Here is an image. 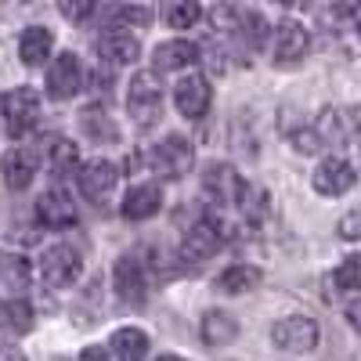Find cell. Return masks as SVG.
<instances>
[{"instance_id":"obj_1","label":"cell","mask_w":361,"mask_h":361,"mask_svg":"<svg viewBox=\"0 0 361 361\" xmlns=\"http://www.w3.org/2000/svg\"><path fill=\"white\" fill-rule=\"evenodd\" d=\"M127 112L134 116L137 127H152L163 116V83L152 69H141L130 76V90H127Z\"/></svg>"},{"instance_id":"obj_2","label":"cell","mask_w":361,"mask_h":361,"mask_svg":"<svg viewBox=\"0 0 361 361\" xmlns=\"http://www.w3.org/2000/svg\"><path fill=\"white\" fill-rule=\"evenodd\" d=\"M0 116L11 137H25L40 123V94L33 87H15L8 94H0Z\"/></svg>"},{"instance_id":"obj_3","label":"cell","mask_w":361,"mask_h":361,"mask_svg":"<svg viewBox=\"0 0 361 361\" xmlns=\"http://www.w3.org/2000/svg\"><path fill=\"white\" fill-rule=\"evenodd\" d=\"M214 25H221L224 33H235L246 51H260L267 44V29H271L257 11H246V8H217Z\"/></svg>"},{"instance_id":"obj_4","label":"cell","mask_w":361,"mask_h":361,"mask_svg":"<svg viewBox=\"0 0 361 361\" xmlns=\"http://www.w3.org/2000/svg\"><path fill=\"white\" fill-rule=\"evenodd\" d=\"M202 192L214 199L217 206H238V202L250 195L246 180L238 177V170L228 166V163H209L202 170Z\"/></svg>"},{"instance_id":"obj_5","label":"cell","mask_w":361,"mask_h":361,"mask_svg":"<svg viewBox=\"0 0 361 361\" xmlns=\"http://www.w3.org/2000/svg\"><path fill=\"white\" fill-rule=\"evenodd\" d=\"M192 163H195V148H192L188 137H180V134H170V137H163V141L152 148V166H156V173L166 177V180L185 177V173L192 170Z\"/></svg>"},{"instance_id":"obj_6","label":"cell","mask_w":361,"mask_h":361,"mask_svg":"<svg viewBox=\"0 0 361 361\" xmlns=\"http://www.w3.org/2000/svg\"><path fill=\"white\" fill-rule=\"evenodd\" d=\"M271 340H275V347L286 350V354H307V350L318 347V325L307 314H289L271 329Z\"/></svg>"},{"instance_id":"obj_7","label":"cell","mask_w":361,"mask_h":361,"mask_svg":"<svg viewBox=\"0 0 361 361\" xmlns=\"http://www.w3.org/2000/svg\"><path fill=\"white\" fill-rule=\"evenodd\" d=\"M83 271V260L73 246H51L44 250V260H40V275L51 289H69Z\"/></svg>"},{"instance_id":"obj_8","label":"cell","mask_w":361,"mask_h":361,"mask_svg":"<svg viewBox=\"0 0 361 361\" xmlns=\"http://www.w3.org/2000/svg\"><path fill=\"white\" fill-rule=\"evenodd\" d=\"M221 243H224V231L214 224V221H199V224H192L188 228V235H185V243H180V264H192V267H199V264H206L209 257H214L217 250H221Z\"/></svg>"},{"instance_id":"obj_9","label":"cell","mask_w":361,"mask_h":361,"mask_svg":"<svg viewBox=\"0 0 361 361\" xmlns=\"http://www.w3.org/2000/svg\"><path fill=\"white\" fill-rule=\"evenodd\" d=\"M80 90H83V66H80V58L73 51L58 54L51 62V69H47V94L54 102H66V98L80 94Z\"/></svg>"},{"instance_id":"obj_10","label":"cell","mask_w":361,"mask_h":361,"mask_svg":"<svg viewBox=\"0 0 361 361\" xmlns=\"http://www.w3.org/2000/svg\"><path fill=\"white\" fill-rule=\"evenodd\" d=\"M112 282H116V296L123 300V304L141 307L148 300V279H145V267H141L137 257H119L116 271H112Z\"/></svg>"},{"instance_id":"obj_11","label":"cell","mask_w":361,"mask_h":361,"mask_svg":"<svg viewBox=\"0 0 361 361\" xmlns=\"http://www.w3.org/2000/svg\"><path fill=\"white\" fill-rule=\"evenodd\" d=\"M354 180H357L354 166H350L347 159H340V156L322 159L318 170L311 173V185H314V192H322V195H343V192L354 188Z\"/></svg>"},{"instance_id":"obj_12","label":"cell","mask_w":361,"mask_h":361,"mask_svg":"<svg viewBox=\"0 0 361 361\" xmlns=\"http://www.w3.org/2000/svg\"><path fill=\"white\" fill-rule=\"evenodd\" d=\"M4 185L11 188V192H25L29 185H33V177H37V170H40V152L37 148H22V145H15L11 152H4Z\"/></svg>"},{"instance_id":"obj_13","label":"cell","mask_w":361,"mask_h":361,"mask_svg":"<svg viewBox=\"0 0 361 361\" xmlns=\"http://www.w3.org/2000/svg\"><path fill=\"white\" fill-rule=\"evenodd\" d=\"M37 217L44 228H54V231H62V228H73L80 221L76 214V202L62 192V188H51L37 199Z\"/></svg>"},{"instance_id":"obj_14","label":"cell","mask_w":361,"mask_h":361,"mask_svg":"<svg viewBox=\"0 0 361 361\" xmlns=\"http://www.w3.org/2000/svg\"><path fill=\"white\" fill-rule=\"evenodd\" d=\"M209 102H214V90H209V83L202 76H185L173 87V105H177L180 116H188V119L206 116Z\"/></svg>"},{"instance_id":"obj_15","label":"cell","mask_w":361,"mask_h":361,"mask_svg":"<svg viewBox=\"0 0 361 361\" xmlns=\"http://www.w3.org/2000/svg\"><path fill=\"white\" fill-rule=\"evenodd\" d=\"M80 192L90 199V202H105L109 195H112V188H116V166L109 163V159H90L87 166H80Z\"/></svg>"},{"instance_id":"obj_16","label":"cell","mask_w":361,"mask_h":361,"mask_svg":"<svg viewBox=\"0 0 361 361\" xmlns=\"http://www.w3.org/2000/svg\"><path fill=\"white\" fill-rule=\"evenodd\" d=\"M98 54H102V62H109V66H127V62H134V58L141 54V44H137V37L127 33V29L112 25V29H105V33L98 37Z\"/></svg>"},{"instance_id":"obj_17","label":"cell","mask_w":361,"mask_h":361,"mask_svg":"<svg viewBox=\"0 0 361 361\" xmlns=\"http://www.w3.org/2000/svg\"><path fill=\"white\" fill-rule=\"evenodd\" d=\"M307 47H311V37L296 18H286L275 25V62H296V58L307 54Z\"/></svg>"},{"instance_id":"obj_18","label":"cell","mask_w":361,"mask_h":361,"mask_svg":"<svg viewBox=\"0 0 361 361\" xmlns=\"http://www.w3.org/2000/svg\"><path fill=\"white\" fill-rule=\"evenodd\" d=\"M199 44H192V40H166V44H159L156 47V76L159 73H170V69H188V66H195L199 62Z\"/></svg>"},{"instance_id":"obj_19","label":"cell","mask_w":361,"mask_h":361,"mask_svg":"<svg viewBox=\"0 0 361 361\" xmlns=\"http://www.w3.org/2000/svg\"><path fill=\"white\" fill-rule=\"evenodd\" d=\"M159 206H163L159 185H137V188H130L127 199H123V217H127V221H148V217L159 214Z\"/></svg>"},{"instance_id":"obj_20","label":"cell","mask_w":361,"mask_h":361,"mask_svg":"<svg viewBox=\"0 0 361 361\" xmlns=\"http://www.w3.org/2000/svg\"><path fill=\"white\" fill-rule=\"evenodd\" d=\"M51 47H54V33L51 29H44V25H29L25 33H22V40H18V58L25 66H44L47 58H51Z\"/></svg>"},{"instance_id":"obj_21","label":"cell","mask_w":361,"mask_h":361,"mask_svg":"<svg viewBox=\"0 0 361 361\" xmlns=\"http://www.w3.org/2000/svg\"><path fill=\"white\" fill-rule=\"evenodd\" d=\"M33 329V307L25 300H0V333L25 336Z\"/></svg>"},{"instance_id":"obj_22","label":"cell","mask_w":361,"mask_h":361,"mask_svg":"<svg viewBox=\"0 0 361 361\" xmlns=\"http://www.w3.org/2000/svg\"><path fill=\"white\" fill-rule=\"evenodd\" d=\"M80 123H83L87 137H94V141H102V145H116V141H119V127L112 123V116H109L105 109H98V105H87V109L80 112Z\"/></svg>"},{"instance_id":"obj_23","label":"cell","mask_w":361,"mask_h":361,"mask_svg":"<svg viewBox=\"0 0 361 361\" xmlns=\"http://www.w3.org/2000/svg\"><path fill=\"white\" fill-rule=\"evenodd\" d=\"M112 354H116V361H145V354H148V336L141 333V329H116V336H112Z\"/></svg>"},{"instance_id":"obj_24","label":"cell","mask_w":361,"mask_h":361,"mask_svg":"<svg viewBox=\"0 0 361 361\" xmlns=\"http://www.w3.org/2000/svg\"><path fill=\"white\" fill-rule=\"evenodd\" d=\"M235 336H238V322L228 311H206V318H202V340L209 347H224Z\"/></svg>"},{"instance_id":"obj_25","label":"cell","mask_w":361,"mask_h":361,"mask_svg":"<svg viewBox=\"0 0 361 361\" xmlns=\"http://www.w3.org/2000/svg\"><path fill=\"white\" fill-rule=\"evenodd\" d=\"M257 286H260V271L250 267V264H235V267H228L224 275L217 279V289L228 293V296H235V293H250V289H257Z\"/></svg>"},{"instance_id":"obj_26","label":"cell","mask_w":361,"mask_h":361,"mask_svg":"<svg viewBox=\"0 0 361 361\" xmlns=\"http://www.w3.org/2000/svg\"><path fill=\"white\" fill-rule=\"evenodd\" d=\"M29 282H33V267H29V260L18 257V253H0V286L25 289Z\"/></svg>"},{"instance_id":"obj_27","label":"cell","mask_w":361,"mask_h":361,"mask_svg":"<svg viewBox=\"0 0 361 361\" xmlns=\"http://www.w3.org/2000/svg\"><path fill=\"white\" fill-rule=\"evenodd\" d=\"M76 170H80V152H76V145L58 137V141L51 145V173H54V177H73Z\"/></svg>"},{"instance_id":"obj_28","label":"cell","mask_w":361,"mask_h":361,"mask_svg":"<svg viewBox=\"0 0 361 361\" xmlns=\"http://www.w3.org/2000/svg\"><path fill=\"white\" fill-rule=\"evenodd\" d=\"M329 282H333L340 293L354 296V293L361 289V260H357V257H347V260L333 271V279H329Z\"/></svg>"},{"instance_id":"obj_29","label":"cell","mask_w":361,"mask_h":361,"mask_svg":"<svg viewBox=\"0 0 361 361\" xmlns=\"http://www.w3.org/2000/svg\"><path fill=\"white\" fill-rule=\"evenodd\" d=\"M163 18H166L170 29H188V25H195V22L202 18V8L192 4V0H185V4H170V8L163 11Z\"/></svg>"},{"instance_id":"obj_30","label":"cell","mask_w":361,"mask_h":361,"mask_svg":"<svg viewBox=\"0 0 361 361\" xmlns=\"http://www.w3.org/2000/svg\"><path fill=\"white\" fill-rule=\"evenodd\" d=\"M112 18L123 22V25H148L152 22V8H116Z\"/></svg>"},{"instance_id":"obj_31","label":"cell","mask_w":361,"mask_h":361,"mask_svg":"<svg viewBox=\"0 0 361 361\" xmlns=\"http://www.w3.org/2000/svg\"><path fill=\"white\" fill-rule=\"evenodd\" d=\"M293 148H296V152H304V156H314L318 148H322L318 130H314V127H307V130H296V134H293Z\"/></svg>"},{"instance_id":"obj_32","label":"cell","mask_w":361,"mask_h":361,"mask_svg":"<svg viewBox=\"0 0 361 361\" xmlns=\"http://www.w3.org/2000/svg\"><path fill=\"white\" fill-rule=\"evenodd\" d=\"M58 11H62L66 18H73V22H87L98 8L90 4V0H76V4H69V0H66V4H58Z\"/></svg>"},{"instance_id":"obj_33","label":"cell","mask_w":361,"mask_h":361,"mask_svg":"<svg viewBox=\"0 0 361 361\" xmlns=\"http://www.w3.org/2000/svg\"><path fill=\"white\" fill-rule=\"evenodd\" d=\"M340 235H343V238H357V214H347V217L340 221Z\"/></svg>"},{"instance_id":"obj_34","label":"cell","mask_w":361,"mask_h":361,"mask_svg":"<svg viewBox=\"0 0 361 361\" xmlns=\"http://www.w3.org/2000/svg\"><path fill=\"white\" fill-rule=\"evenodd\" d=\"M0 361H25V357H22L11 343H0Z\"/></svg>"},{"instance_id":"obj_35","label":"cell","mask_w":361,"mask_h":361,"mask_svg":"<svg viewBox=\"0 0 361 361\" xmlns=\"http://www.w3.org/2000/svg\"><path fill=\"white\" fill-rule=\"evenodd\" d=\"M80 361H109V354H105V350H102V347H87V350H83V357H80Z\"/></svg>"},{"instance_id":"obj_36","label":"cell","mask_w":361,"mask_h":361,"mask_svg":"<svg viewBox=\"0 0 361 361\" xmlns=\"http://www.w3.org/2000/svg\"><path fill=\"white\" fill-rule=\"evenodd\" d=\"M159 361H185V357H173V354H163Z\"/></svg>"}]
</instances>
